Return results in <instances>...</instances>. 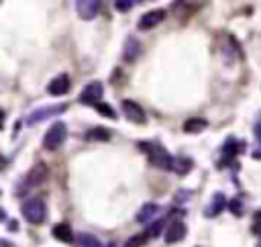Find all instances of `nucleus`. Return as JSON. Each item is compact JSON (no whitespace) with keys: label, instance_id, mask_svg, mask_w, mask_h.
<instances>
[{"label":"nucleus","instance_id":"nucleus-3","mask_svg":"<svg viewBox=\"0 0 261 247\" xmlns=\"http://www.w3.org/2000/svg\"><path fill=\"white\" fill-rule=\"evenodd\" d=\"M65 139H67V127H65V122L57 120L47 129V133L43 137V147L49 151H55L65 143Z\"/></svg>","mask_w":261,"mask_h":247},{"label":"nucleus","instance_id":"nucleus-11","mask_svg":"<svg viewBox=\"0 0 261 247\" xmlns=\"http://www.w3.org/2000/svg\"><path fill=\"white\" fill-rule=\"evenodd\" d=\"M186 233H188L186 223L179 220V218H175V220H171V225L165 231V241L167 243H177V241H181L186 237Z\"/></svg>","mask_w":261,"mask_h":247},{"label":"nucleus","instance_id":"nucleus-9","mask_svg":"<svg viewBox=\"0 0 261 247\" xmlns=\"http://www.w3.org/2000/svg\"><path fill=\"white\" fill-rule=\"evenodd\" d=\"M69 86H71L69 76H67V73H57V76L47 84V92H49L51 96H63V94L69 92Z\"/></svg>","mask_w":261,"mask_h":247},{"label":"nucleus","instance_id":"nucleus-29","mask_svg":"<svg viewBox=\"0 0 261 247\" xmlns=\"http://www.w3.org/2000/svg\"><path fill=\"white\" fill-rule=\"evenodd\" d=\"M257 247H261V241H259V245H257Z\"/></svg>","mask_w":261,"mask_h":247},{"label":"nucleus","instance_id":"nucleus-17","mask_svg":"<svg viewBox=\"0 0 261 247\" xmlns=\"http://www.w3.org/2000/svg\"><path fill=\"white\" fill-rule=\"evenodd\" d=\"M192 165H194V161H192L190 157H184V155H179V157H175V159H173V165H171V169H173L175 174H179V176H186V174L192 169Z\"/></svg>","mask_w":261,"mask_h":247},{"label":"nucleus","instance_id":"nucleus-22","mask_svg":"<svg viewBox=\"0 0 261 247\" xmlns=\"http://www.w3.org/2000/svg\"><path fill=\"white\" fill-rule=\"evenodd\" d=\"M165 223H167V216H163V218H157L149 229H147V235L149 237H157L159 233H161V229L165 227Z\"/></svg>","mask_w":261,"mask_h":247},{"label":"nucleus","instance_id":"nucleus-19","mask_svg":"<svg viewBox=\"0 0 261 247\" xmlns=\"http://www.w3.org/2000/svg\"><path fill=\"white\" fill-rule=\"evenodd\" d=\"M77 241H80L82 247H102V243L98 241V237H94V235H90V233H82V235L77 237Z\"/></svg>","mask_w":261,"mask_h":247},{"label":"nucleus","instance_id":"nucleus-7","mask_svg":"<svg viewBox=\"0 0 261 247\" xmlns=\"http://www.w3.org/2000/svg\"><path fill=\"white\" fill-rule=\"evenodd\" d=\"M45 180H47V165L45 163H37V165H33L29 169L27 178L22 180V188L20 190H31L33 186H39Z\"/></svg>","mask_w":261,"mask_h":247},{"label":"nucleus","instance_id":"nucleus-27","mask_svg":"<svg viewBox=\"0 0 261 247\" xmlns=\"http://www.w3.org/2000/svg\"><path fill=\"white\" fill-rule=\"evenodd\" d=\"M6 163H8V159H6V157H2V155H0V169H2V167H4V165H6Z\"/></svg>","mask_w":261,"mask_h":247},{"label":"nucleus","instance_id":"nucleus-23","mask_svg":"<svg viewBox=\"0 0 261 247\" xmlns=\"http://www.w3.org/2000/svg\"><path fill=\"white\" fill-rule=\"evenodd\" d=\"M114 8H116L118 12H126V10L133 8V2H130V0H116V2H114Z\"/></svg>","mask_w":261,"mask_h":247},{"label":"nucleus","instance_id":"nucleus-18","mask_svg":"<svg viewBox=\"0 0 261 247\" xmlns=\"http://www.w3.org/2000/svg\"><path fill=\"white\" fill-rule=\"evenodd\" d=\"M157 212H159V204L149 202V204H145V206L137 212V220H139V223H147V220H151L153 214H157Z\"/></svg>","mask_w":261,"mask_h":247},{"label":"nucleus","instance_id":"nucleus-14","mask_svg":"<svg viewBox=\"0 0 261 247\" xmlns=\"http://www.w3.org/2000/svg\"><path fill=\"white\" fill-rule=\"evenodd\" d=\"M51 233H53V237H55L57 241H61V243H71V241H73V231H71V227H69L67 223H57V225L51 229Z\"/></svg>","mask_w":261,"mask_h":247},{"label":"nucleus","instance_id":"nucleus-25","mask_svg":"<svg viewBox=\"0 0 261 247\" xmlns=\"http://www.w3.org/2000/svg\"><path fill=\"white\" fill-rule=\"evenodd\" d=\"M4 116H6V114H4V110L0 108V131L4 129Z\"/></svg>","mask_w":261,"mask_h":247},{"label":"nucleus","instance_id":"nucleus-28","mask_svg":"<svg viewBox=\"0 0 261 247\" xmlns=\"http://www.w3.org/2000/svg\"><path fill=\"white\" fill-rule=\"evenodd\" d=\"M108 247H114V245H112V243H110V245H108Z\"/></svg>","mask_w":261,"mask_h":247},{"label":"nucleus","instance_id":"nucleus-4","mask_svg":"<svg viewBox=\"0 0 261 247\" xmlns=\"http://www.w3.org/2000/svg\"><path fill=\"white\" fill-rule=\"evenodd\" d=\"M65 110H67V104H51V106H41V108L33 110V112L27 116V125H29V127H33V125L43 122V120H47V118H51V116H57V114H61V112H65Z\"/></svg>","mask_w":261,"mask_h":247},{"label":"nucleus","instance_id":"nucleus-10","mask_svg":"<svg viewBox=\"0 0 261 247\" xmlns=\"http://www.w3.org/2000/svg\"><path fill=\"white\" fill-rule=\"evenodd\" d=\"M75 10L84 20H92L100 12V2H96V0H77L75 2Z\"/></svg>","mask_w":261,"mask_h":247},{"label":"nucleus","instance_id":"nucleus-20","mask_svg":"<svg viewBox=\"0 0 261 247\" xmlns=\"http://www.w3.org/2000/svg\"><path fill=\"white\" fill-rule=\"evenodd\" d=\"M94 108H96L98 114H102V116H106V118H116V110H114L110 104H106V102H98Z\"/></svg>","mask_w":261,"mask_h":247},{"label":"nucleus","instance_id":"nucleus-16","mask_svg":"<svg viewBox=\"0 0 261 247\" xmlns=\"http://www.w3.org/2000/svg\"><path fill=\"white\" fill-rule=\"evenodd\" d=\"M206 127H208L206 118H188V120L184 122V133L196 135V133H202Z\"/></svg>","mask_w":261,"mask_h":247},{"label":"nucleus","instance_id":"nucleus-6","mask_svg":"<svg viewBox=\"0 0 261 247\" xmlns=\"http://www.w3.org/2000/svg\"><path fill=\"white\" fill-rule=\"evenodd\" d=\"M163 20H165V10L163 8H153V10H147L139 18L137 27H139V31H149V29H155L157 24H161Z\"/></svg>","mask_w":261,"mask_h":247},{"label":"nucleus","instance_id":"nucleus-1","mask_svg":"<svg viewBox=\"0 0 261 247\" xmlns=\"http://www.w3.org/2000/svg\"><path fill=\"white\" fill-rule=\"evenodd\" d=\"M20 212H22V216H24L31 225H41V223H45V218H47V206H45L43 198H37V196L24 200L22 206H20Z\"/></svg>","mask_w":261,"mask_h":247},{"label":"nucleus","instance_id":"nucleus-5","mask_svg":"<svg viewBox=\"0 0 261 247\" xmlns=\"http://www.w3.org/2000/svg\"><path fill=\"white\" fill-rule=\"evenodd\" d=\"M102 96H104V86H102V82L94 80V82H90V84L84 86V90L80 92L77 100H80L82 104H92V106H96L98 102H102Z\"/></svg>","mask_w":261,"mask_h":247},{"label":"nucleus","instance_id":"nucleus-2","mask_svg":"<svg viewBox=\"0 0 261 247\" xmlns=\"http://www.w3.org/2000/svg\"><path fill=\"white\" fill-rule=\"evenodd\" d=\"M141 147L147 151V157H149V161L155 167H159V169H171L173 157L167 153V149L163 145H159V143H141Z\"/></svg>","mask_w":261,"mask_h":247},{"label":"nucleus","instance_id":"nucleus-21","mask_svg":"<svg viewBox=\"0 0 261 247\" xmlns=\"http://www.w3.org/2000/svg\"><path fill=\"white\" fill-rule=\"evenodd\" d=\"M147 239H149L147 231H145V233H139V235H133V237L124 243V247H143V245L147 243Z\"/></svg>","mask_w":261,"mask_h":247},{"label":"nucleus","instance_id":"nucleus-8","mask_svg":"<svg viewBox=\"0 0 261 247\" xmlns=\"http://www.w3.org/2000/svg\"><path fill=\"white\" fill-rule=\"evenodd\" d=\"M122 112H124V116H126L130 122L143 125V122L147 120V114H145L143 106H139L135 100H122Z\"/></svg>","mask_w":261,"mask_h":247},{"label":"nucleus","instance_id":"nucleus-24","mask_svg":"<svg viewBox=\"0 0 261 247\" xmlns=\"http://www.w3.org/2000/svg\"><path fill=\"white\" fill-rule=\"evenodd\" d=\"M228 208H230L234 214H241V200H239V198L230 200V202H228Z\"/></svg>","mask_w":261,"mask_h":247},{"label":"nucleus","instance_id":"nucleus-26","mask_svg":"<svg viewBox=\"0 0 261 247\" xmlns=\"http://www.w3.org/2000/svg\"><path fill=\"white\" fill-rule=\"evenodd\" d=\"M0 247H12V243L6 241V239H0Z\"/></svg>","mask_w":261,"mask_h":247},{"label":"nucleus","instance_id":"nucleus-15","mask_svg":"<svg viewBox=\"0 0 261 247\" xmlns=\"http://www.w3.org/2000/svg\"><path fill=\"white\" fill-rule=\"evenodd\" d=\"M86 141H110V131L106 127H92L86 131Z\"/></svg>","mask_w":261,"mask_h":247},{"label":"nucleus","instance_id":"nucleus-12","mask_svg":"<svg viewBox=\"0 0 261 247\" xmlns=\"http://www.w3.org/2000/svg\"><path fill=\"white\" fill-rule=\"evenodd\" d=\"M226 198H224V194L222 192H216L212 198H210V204L206 206V210H204V214L206 216H216V214H220L224 208H226Z\"/></svg>","mask_w":261,"mask_h":247},{"label":"nucleus","instance_id":"nucleus-13","mask_svg":"<svg viewBox=\"0 0 261 247\" xmlns=\"http://www.w3.org/2000/svg\"><path fill=\"white\" fill-rule=\"evenodd\" d=\"M141 53V43L135 39V37H128L126 43H124V49H122V59L124 61H135Z\"/></svg>","mask_w":261,"mask_h":247}]
</instances>
